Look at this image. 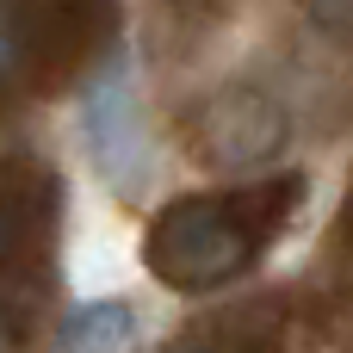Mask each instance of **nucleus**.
<instances>
[{
  "mask_svg": "<svg viewBox=\"0 0 353 353\" xmlns=\"http://www.w3.org/2000/svg\"><path fill=\"white\" fill-rule=\"evenodd\" d=\"M254 254V242L242 236V223H230L217 205H180L161 217V230L149 236V267L186 292L230 279L242 261Z\"/></svg>",
  "mask_w": 353,
  "mask_h": 353,
  "instance_id": "f03ea898",
  "label": "nucleus"
},
{
  "mask_svg": "<svg viewBox=\"0 0 353 353\" xmlns=\"http://www.w3.org/2000/svg\"><path fill=\"white\" fill-rule=\"evenodd\" d=\"M310 25L329 31V37H353V0H304Z\"/></svg>",
  "mask_w": 353,
  "mask_h": 353,
  "instance_id": "39448f33",
  "label": "nucleus"
},
{
  "mask_svg": "<svg viewBox=\"0 0 353 353\" xmlns=\"http://www.w3.org/2000/svg\"><path fill=\"white\" fill-rule=\"evenodd\" d=\"M137 335V310L118 304V298H99V304H81L62 335H56V353H124Z\"/></svg>",
  "mask_w": 353,
  "mask_h": 353,
  "instance_id": "20e7f679",
  "label": "nucleus"
},
{
  "mask_svg": "<svg viewBox=\"0 0 353 353\" xmlns=\"http://www.w3.org/2000/svg\"><path fill=\"white\" fill-rule=\"evenodd\" d=\"M285 137H292L285 105L261 87H223L199 112V149L217 168H261L285 149Z\"/></svg>",
  "mask_w": 353,
  "mask_h": 353,
  "instance_id": "7ed1b4c3",
  "label": "nucleus"
},
{
  "mask_svg": "<svg viewBox=\"0 0 353 353\" xmlns=\"http://www.w3.org/2000/svg\"><path fill=\"white\" fill-rule=\"evenodd\" d=\"M81 143L93 155V168L118 186V192H143L149 168H155V143H149V118H143V93H137V68L130 56H105L87 87H81Z\"/></svg>",
  "mask_w": 353,
  "mask_h": 353,
  "instance_id": "f257e3e1",
  "label": "nucleus"
},
{
  "mask_svg": "<svg viewBox=\"0 0 353 353\" xmlns=\"http://www.w3.org/2000/svg\"><path fill=\"white\" fill-rule=\"evenodd\" d=\"M19 74V31H12V12H0V87Z\"/></svg>",
  "mask_w": 353,
  "mask_h": 353,
  "instance_id": "423d86ee",
  "label": "nucleus"
}]
</instances>
